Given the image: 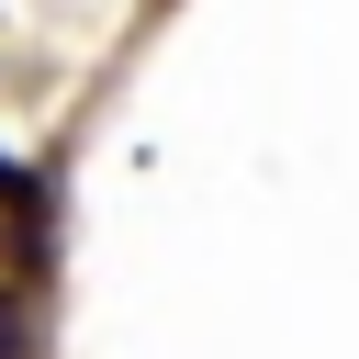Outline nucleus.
<instances>
[{
  "label": "nucleus",
  "instance_id": "f257e3e1",
  "mask_svg": "<svg viewBox=\"0 0 359 359\" xmlns=\"http://www.w3.org/2000/svg\"><path fill=\"white\" fill-rule=\"evenodd\" d=\"M0 359H22V303L0 292Z\"/></svg>",
  "mask_w": 359,
  "mask_h": 359
}]
</instances>
